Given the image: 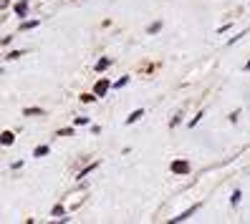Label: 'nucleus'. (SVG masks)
<instances>
[{
  "mask_svg": "<svg viewBox=\"0 0 250 224\" xmlns=\"http://www.w3.org/2000/svg\"><path fill=\"white\" fill-rule=\"evenodd\" d=\"M245 71H250V61H248V63H245Z\"/></svg>",
  "mask_w": 250,
  "mask_h": 224,
  "instance_id": "obj_15",
  "label": "nucleus"
},
{
  "mask_svg": "<svg viewBox=\"0 0 250 224\" xmlns=\"http://www.w3.org/2000/svg\"><path fill=\"white\" fill-rule=\"evenodd\" d=\"M189 167H187V161H174L172 164V171H177V174H185Z\"/></svg>",
  "mask_w": 250,
  "mask_h": 224,
  "instance_id": "obj_3",
  "label": "nucleus"
},
{
  "mask_svg": "<svg viewBox=\"0 0 250 224\" xmlns=\"http://www.w3.org/2000/svg\"><path fill=\"white\" fill-rule=\"evenodd\" d=\"M106 91H109V81H104V78H101V81L94 86V93H96V96H104Z\"/></svg>",
  "mask_w": 250,
  "mask_h": 224,
  "instance_id": "obj_1",
  "label": "nucleus"
},
{
  "mask_svg": "<svg viewBox=\"0 0 250 224\" xmlns=\"http://www.w3.org/2000/svg\"><path fill=\"white\" fill-rule=\"evenodd\" d=\"M197 209H200V206H197V204H195V206H189V209H187V212H182V214H180V217H174V219H172V222H185V219H189V217H192V214H195V212H197Z\"/></svg>",
  "mask_w": 250,
  "mask_h": 224,
  "instance_id": "obj_2",
  "label": "nucleus"
},
{
  "mask_svg": "<svg viewBox=\"0 0 250 224\" xmlns=\"http://www.w3.org/2000/svg\"><path fill=\"white\" fill-rule=\"evenodd\" d=\"M8 5V0H0V8H5Z\"/></svg>",
  "mask_w": 250,
  "mask_h": 224,
  "instance_id": "obj_14",
  "label": "nucleus"
},
{
  "mask_svg": "<svg viewBox=\"0 0 250 224\" xmlns=\"http://www.w3.org/2000/svg\"><path fill=\"white\" fill-rule=\"evenodd\" d=\"M48 154V146H38L36 149V156H46Z\"/></svg>",
  "mask_w": 250,
  "mask_h": 224,
  "instance_id": "obj_8",
  "label": "nucleus"
},
{
  "mask_svg": "<svg viewBox=\"0 0 250 224\" xmlns=\"http://www.w3.org/2000/svg\"><path fill=\"white\" fill-rule=\"evenodd\" d=\"M142 116H144V111L139 109V111H134V113H131V116L126 118V124H134V121H139V118H142Z\"/></svg>",
  "mask_w": 250,
  "mask_h": 224,
  "instance_id": "obj_5",
  "label": "nucleus"
},
{
  "mask_svg": "<svg viewBox=\"0 0 250 224\" xmlns=\"http://www.w3.org/2000/svg\"><path fill=\"white\" fill-rule=\"evenodd\" d=\"M126 83H129V78H122V81H116V83H114V88H122V86H126Z\"/></svg>",
  "mask_w": 250,
  "mask_h": 224,
  "instance_id": "obj_12",
  "label": "nucleus"
},
{
  "mask_svg": "<svg viewBox=\"0 0 250 224\" xmlns=\"http://www.w3.org/2000/svg\"><path fill=\"white\" fill-rule=\"evenodd\" d=\"M240 197H243V194H240V191H235V194H232V199H230V202H232V206H235V204H238V202H240Z\"/></svg>",
  "mask_w": 250,
  "mask_h": 224,
  "instance_id": "obj_9",
  "label": "nucleus"
},
{
  "mask_svg": "<svg viewBox=\"0 0 250 224\" xmlns=\"http://www.w3.org/2000/svg\"><path fill=\"white\" fill-rule=\"evenodd\" d=\"M83 124H89V118H86V116H79V118H76V126H83Z\"/></svg>",
  "mask_w": 250,
  "mask_h": 224,
  "instance_id": "obj_10",
  "label": "nucleus"
},
{
  "mask_svg": "<svg viewBox=\"0 0 250 224\" xmlns=\"http://www.w3.org/2000/svg\"><path fill=\"white\" fill-rule=\"evenodd\" d=\"M109 63H111V61H106V58H101V61L96 63V71H104V68H109Z\"/></svg>",
  "mask_w": 250,
  "mask_h": 224,
  "instance_id": "obj_7",
  "label": "nucleus"
},
{
  "mask_svg": "<svg viewBox=\"0 0 250 224\" xmlns=\"http://www.w3.org/2000/svg\"><path fill=\"white\" fill-rule=\"evenodd\" d=\"M13 141H16V139H13V133H10V131H5L3 136H0V144H3V146H10Z\"/></svg>",
  "mask_w": 250,
  "mask_h": 224,
  "instance_id": "obj_4",
  "label": "nucleus"
},
{
  "mask_svg": "<svg viewBox=\"0 0 250 224\" xmlns=\"http://www.w3.org/2000/svg\"><path fill=\"white\" fill-rule=\"evenodd\" d=\"M25 10H28V3H18V5H16V13H18V16H25Z\"/></svg>",
  "mask_w": 250,
  "mask_h": 224,
  "instance_id": "obj_6",
  "label": "nucleus"
},
{
  "mask_svg": "<svg viewBox=\"0 0 250 224\" xmlns=\"http://www.w3.org/2000/svg\"><path fill=\"white\" fill-rule=\"evenodd\" d=\"M94 169H96V164H91V167H86V169L81 171V176H86V174H89V171H94Z\"/></svg>",
  "mask_w": 250,
  "mask_h": 224,
  "instance_id": "obj_13",
  "label": "nucleus"
},
{
  "mask_svg": "<svg viewBox=\"0 0 250 224\" xmlns=\"http://www.w3.org/2000/svg\"><path fill=\"white\" fill-rule=\"evenodd\" d=\"M38 23L36 20H31V23H23V31H31V28H36Z\"/></svg>",
  "mask_w": 250,
  "mask_h": 224,
  "instance_id": "obj_11",
  "label": "nucleus"
}]
</instances>
